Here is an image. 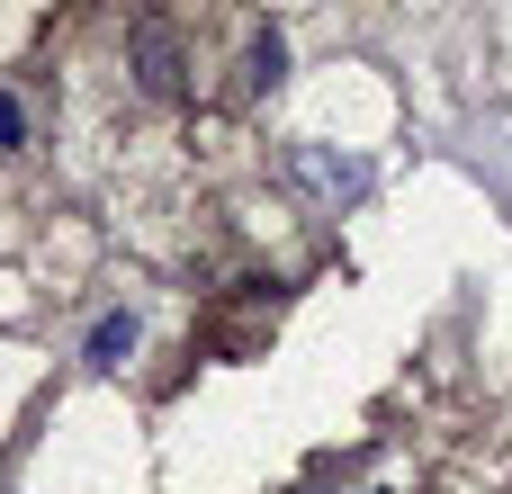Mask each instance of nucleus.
<instances>
[{"label": "nucleus", "instance_id": "20e7f679", "mask_svg": "<svg viewBox=\"0 0 512 494\" xmlns=\"http://www.w3.org/2000/svg\"><path fill=\"white\" fill-rule=\"evenodd\" d=\"M243 72H252V90H279V81H288V36H279V27H261Z\"/></svg>", "mask_w": 512, "mask_h": 494}, {"label": "nucleus", "instance_id": "f257e3e1", "mask_svg": "<svg viewBox=\"0 0 512 494\" xmlns=\"http://www.w3.org/2000/svg\"><path fill=\"white\" fill-rule=\"evenodd\" d=\"M288 171L315 189V198H333V207H351V198H369V162L360 153H333V144H288Z\"/></svg>", "mask_w": 512, "mask_h": 494}, {"label": "nucleus", "instance_id": "7ed1b4c3", "mask_svg": "<svg viewBox=\"0 0 512 494\" xmlns=\"http://www.w3.org/2000/svg\"><path fill=\"white\" fill-rule=\"evenodd\" d=\"M135 72H144V90H153V99H171V90H180V54H171V36H162V27H144V36H135Z\"/></svg>", "mask_w": 512, "mask_h": 494}, {"label": "nucleus", "instance_id": "39448f33", "mask_svg": "<svg viewBox=\"0 0 512 494\" xmlns=\"http://www.w3.org/2000/svg\"><path fill=\"white\" fill-rule=\"evenodd\" d=\"M18 135H27V108H18V99L0 90V144H18Z\"/></svg>", "mask_w": 512, "mask_h": 494}, {"label": "nucleus", "instance_id": "f03ea898", "mask_svg": "<svg viewBox=\"0 0 512 494\" xmlns=\"http://www.w3.org/2000/svg\"><path fill=\"white\" fill-rule=\"evenodd\" d=\"M144 342V324H135V306H117V315H99L90 324V369H126V351Z\"/></svg>", "mask_w": 512, "mask_h": 494}]
</instances>
